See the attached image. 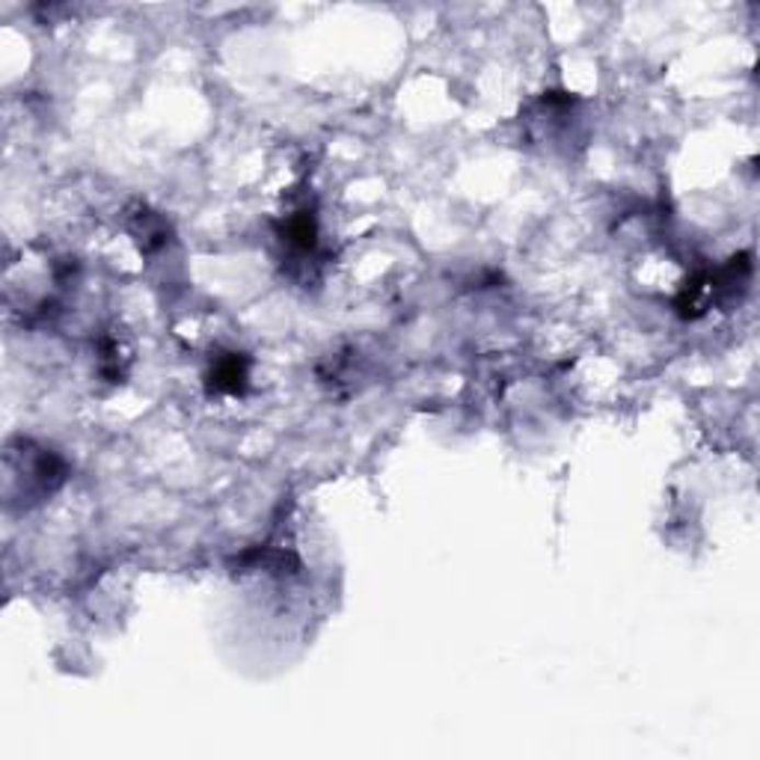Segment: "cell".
Returning a JSON list of instances; mask_svg holds the SVG:
<instances>
[{"label": "cell", "instance_id": "cell-1", "mask_svg": "<svg viewBox=\"0 0 760 760\" xmlns=\"http://www.w3.org/2000/svg\"><path fill=\"white\" fill-rule=\"evenodd\" d=\"M128 229H132L134 241L140 243L143 253H158V250H163L167 247V241H170V224L163 220V214L152 212L149 205H132L128 208Z\"/></svg>", "mask_w": 760, "mask_h": 760}, {"label": "cell", "instance_id": "cell-2", "mask_svg": "<svg viewBox=\"0 0 760 760\" xmlns=\"http://www.w3.org/2000/svg\"><path fill=\"white\" fill-rule=\"evenodd\" d=\"M250 377V363L243 354L217 356L208 372V393L212 396H241Z\"/></svg>", "mask_w": 760, "mask_h": 760}]
</instances>
